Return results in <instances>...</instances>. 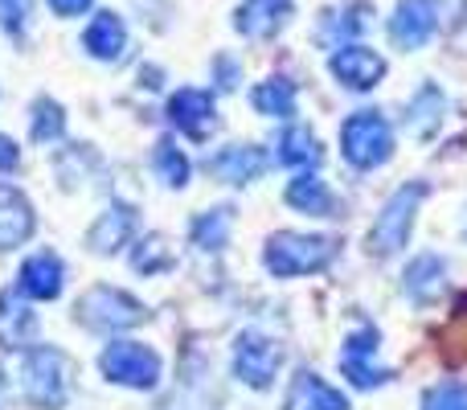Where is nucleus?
<instances>
[{
	"instance_id": "obj_1",
	"label": "nucleus",
	"mask_w": 467,
	"mask_h": 410,
	"mask_svg": "<svg viewBox=\"0 0 467 410\" xmlns=\"http://www.w3.org/2000/svg\"><path fill=\"white\" fill-rule=\"evenodd\" d=\"M340 255V238L332 234H304V230H279L266 238L263 263L279 279H296V275H316Z\"/></svg>"
},
{
	"instance_id": "obj_2",
	"label": "nucleus",
	"mask_w": 467,
	"mask_h": 410,
	"mask_svg": "<svg viewBox=\"0 0 467 410\" xmlns=\"http://www.w3.org/2000/svg\"><path fill=\"white\" fill-rule=\"evenodd\" d=\"M25 403L37 410H57L70 398V357L54 345H33L21 362Z\"/></svg>"
},
{
	"instance_id": "obj_3",
	"label": "nucleus",
	"mask_w": 467,
	"mask_h": 410,
	"mask_svg": "<svg viewBox=\"0 0 467 410\" xmlns=\"http://www.w3.org/2000/svg\"><path fill=\"white\" fill-rule=\"evenodd\" d=\"M340 152L353 169H378L394 156V128L381 111H353L340 123Z\"/></svg>"
},
{
	"instance_id": "obj_4",
	"label": "nucleus",
	"mask_w": 467,
	"mask_h": 410,
	"mask_svg": "<svg viewBox=\"0 0 467 410\" xmlns=\"http://www.w3.org/2000/svg\"><path fill=\"white\" fill-rule=\"evenodd\" d=\"M74 312H78V324H87L90 332H115V337L148 321V308L136 296H128V291L111 288V283H99V288L82 291Z\"/></svg>"
},
{
	"instance_id": "obj_5",
	"label": "nucleus",
	"mask_w": 467,
	"mask_h": 410,
	"mask_svg": "<svg viewBox=\"0 0 467 410\" xmlns=\"http://www.w3.org/2000/svg\"><path fill=\"white\" fill-rule=\"evenodd\" d=\"M422 197H427V185H422V181L414 185L410 181V185H402L386 205H381L378 222H373V230H369V250L373 255L389 258V255H398V250L406 247V238H410V230H414V217H419Z\"/></svg>"
},
{
	"instance_id": "obj_6",
	"label": "nucleus",
	"mask_w": 467,
	"mask_h": 410,
	"mask_svg": "<svg viewBox=\"0 0 467 410\" xmlns=\"http://www.w3.org/2000/svg\"><path fill=\"white\" fill-rule=\"evenodd\" d=\"M99 370L107 373V382L128 386V390H156L161 386V357H156V349H148L144 341L115 337L111 345L103 349V357H99Z\"/></svg>"
},
{
	"instance_id": "obj_7",
	"label": "nucleus",
	"mask_w": 467,
	"mask_h": 410,
	"mask_svg": "<svg viewBox=\"0 0 467 410\" xmlns=\"http://www.w3.org/2000/svg\"><path fill=\"white\" fill-rule=\"evenodd\" d=\"M279 365H283V345L275 337H266L258 329L238 337V345H234V373H238V382H246L254 390H271V382L279 378Z\"/></svg>"
},
{
	"instance_id": "obj_8",
	"label": "nucleus",
	"mask_w": 467,
	"mask_h": 410,
	"mask_svg": "<svg viewBox=\"0 0 467 410\" xmlns=\"http://www.w3.org/2000/svg\"><path fill=\"white\" fill-rule=\"evenodd\" d=\"M447 13V0H398L394 16H389V41L398 49H422L439 33Z\"/></svg>"
},
{
	"instance_id": "obj_9",
	"label": "nucleus",
	"mask_w": 467,
	"mask_h": 410,
	"mask_svg": "<svg viewBox=\"0 0 467 410\" xmlns=\"http://www.w3.org/2000/svg\"><path fill=\"white\" fill-rule=\"evenodd\" d=\"M378 329L373 324H361L357 332H348L345 349H340V370H345V378L353 382L357 390H373L381 386V382H389V370H378L373 365V357H378Z\"/></svg>"
},
{
	"instance_id": "obj_10",
	"label": "nucleus",
	"mask_w": 467,
	"mask_h": 410,
	"mask_svg": "<svg viewBox=\"0 0 467 410\" xmlns=\"http://www.w3.org/2000/svg\"><path fill=\"white\" fill-rule=\"evenodd\" d=\"M328 66L348 90H373L381 79H386V58L369 46H357V41L353 46H340Z\"/></svg>"
},
{
	"instance_id": "obj_11",
	"label": "nucleus",
	"mask_w": 467,
	"mask_h": 410,
	"mask_svg": "<svg viewBox=\"0 0 467 410\" xmlns=\"http://www.w3.org/2000/svg\"><path fill=\"white\" fill-rule=\"evenodd\" d=\"M62 283H66V267L54 250H37L21 263L16 271V291L29 300H57L62 296Z\"/></svg>"
},
{
	"instance_id": "obj_12",
	"label": "nucleus",
	"mask_w": 467,
	"mask_h": 410,
	"mask_svg": "<svg viewBox=\"0 0 467 410\" xmlns=\"http://www.w3.org/2000/svg\"><path fill=\"white\" fill-rule=\"evenodd\" d=\"M169 120H172V128L185 131L189 140H205L213 131V123H218L210 90H197V87L177 90V95L169 99Z\"/></svg>"
},
{
	"instance_id": "obj_13",
	"label": "nucleus",
	"mask_w": 467,
	"mask_h": 410,
	"mask_svg": "<svg viewBox=\"0 0 467 410\" xmlns=\"http://www.w3.org/2000/svg\"><path fill=\"white\" fill-rule=\"evenodd\" d=\"M37 337V316L21 300V291H0V349L8 353H29Z\"/></svg>"
},
{
	"instance_id": "obj_14",
	"label": "nucleus",
	"mask_w": 467,
	"mask_h": 410,
	"mask_svg": "<svg viewBox=\"0 0 467 410\" xmlns=\"http://www.w3.org/2000/svg\"><path fill=\"white\" fill-rule=\"evenodd\" d=\"M205 169L213 173L218 181L226 185H250L266 173V152L263 148H250V144H234V148H222L205 161Z\"/></svg>"
},
{
	"instance_id": "obj_15",
	"label": "nucleus",
	"mask_w": 467,
	"mask_h": 410,
	"mask_svg": "<svg viewBox=\"0 0 467 410\" xmlns=\"http://www.w3.org/2000/svg\"><path fill=\"white\" fill-rule=\"evenodd\" d=\"M291 8H296L291 0H242L234 25H238L242 37L266 41V37H275V33L291 21Z\"/></svg>"
},
{
	"instance_id": "obj_16",
	"label": "nucleus",
	"mask_w": 467,
	"mask_h": 410,
	"mask_svg": "<svg viewBox=\"0 0 467 410\" xmlns=\"http://www.w3.org/2000/svg\"><path fill=\"white\" fill-rule=\"evenodd\" d=\"M283 410H348V398L340 394L337 386L320 378L312 370H299L287 386V398H283Z\"/></svg>"
},
{
	"instance_id": "obj_17",
	"label": "nucleus",
	"mask_w": 467,
	"mask_h": 410,
	"mask_svg": "<svg viewBox=\"0 0 467 410\" xmlns=\"http://www.w3.org/2000/svg\"><path fill=\"white\" fill-rule=\"evenodd\" d=\"M33 230H37V217H33L29 197L13 185H0V250L29 242Z\"/></svg>"
},
{
	"instance_id": "obj_18",
	"label": "nucleus",
	"mask_w": 467,
	"mask_h": 410,
	"mask_svg": "<svg viewBox=\"0 0 467 410\" xmlns=\"http://www.w3.org/2000/svg\"><path fill=\"white\" fill-rule=\"evenodd\" d=\"M136 234V209L131 205H111L95 217V226L87 230V247L95 255H115L119 247H128Z\"/></svg>"
},
{
	"instance_id": "obj_19",
	"label": "nucleus",
	"mask_w": 467,
	"mask_h": 410,
	"mask_svg": "<svg viewBox=\"0 0 467 410\" xmlns=\"http://www.w3.org/2000/svg\"><path fill=\"white\" fill-rule=\"evenodd\" d=\"M82 49L99 62H119L128 54V25L119 13H95V21L82 33Z\"/></svg>"
},
{
	"instance_id": "obj_20",
	"label": "nucleus",
	"mask_w": 467,
	"mask_h": 410,
	"mask_svg": "<svg viewBox=\"0 0 467 410\" xmlns=\"http://www.w3.org/2000/svg\"><path fill=\"white\" fill-rule=\"evenodd\" d=\"M447 291V258L435 250H422L414 255V263L406 267V296L419 300V304H435Z\"/></svg>"
},
{
	"instance_id": "obj_21",
	"label": "nucleus",
	"mask_w": 467,
	"mask_h": 410,
	"mask_svg": "<svg viewBox=\"0 0 467 410\" xmlns=\"http://www.w3.org/2000/svg\"><path fill=\"white\" fill-rule=\"evenodd\" d=\"M283 202L291 209H299V214H307V217H337V194L328 189V181L312 177V173H299V177L287 185Z\"/></svg>"
},
{
	"instance_id": "obj_22",
	"label": "nucleus",
	"mask_w": 467,
	"mask_h": 410,
	"mask_svg": "<svg viewBox=\"0 0 467 410\" xmlns=\"http://www.w3.org/2000/svg\"><path fill=\"white\" fill-rule=\"evenodd\" d=\"M275 156H279V164H287V169H312V164H320V140L312 136L307 128H283L279 140H275Z\"/></svg>"
},
{
	"instance_id": "obj_23",
	"label": "nucleus",
	"mask_w": 467,
	"mask_h": 410,
	"mask_svg": "<svg viewBox=\"0 0 467 410\" xmlns=\"http://www.w3.org/2000/svg\"><path fill=\"white\" fill-rule=\"evenodd\" d=\"M250 103L266 120H291L296 115V82L287 79H266L250 90Z\"/></svg>"
},
{
	"instance_id": "obj_24",
	"label": "nucleus",
	"mask_w": 467,
	"mask_h": 410,
	"mask_svg": "<svg viewBox=\"0 0 467 410\" xmlns=\"http://www.w3.org/2000/svg\"><path fill=\"white\" fill-rule=\"evenodd\" d=\"M361 29H369V5H345V8H332V13L324 16L320 37L340 49V46H348V37H357Z\"/></svg>"
},
{
	"instance_id": "obj_25",
	"label": "nucleus",
	"mask_w": 467,
	"mask_h": 410,
	"mask_svg": "<svg viewBox=\"0 0 467 410\" xmlns=\"http://www.w3.org/2000/svg\"><path fill=\"white\" fill-rule=\"evenodd\" d=\"M443 111H447L443 90H439V87H422L419 95H414V103H410V131L419 140H431L439 131V123H443Z\"/></svg>"
},
{
	"instance_id": "obj_26",
	"label": "nucleus",
	"mask_w": 467,
	"mask_h": 410,
	"mask_svg": "<svg viewBox=\"0 0 467 410\" xmlns=\"http://www.w3.org/2000/svg\"><path fill=\"white\" fill-rule=\"evenodd\" d=\"M152 169H156V177L164 181L169 189H185L189 185V156L181 152L177 144H172L169 136L164 140H156V148H152Z\"/></svg>"
},
{
	"instance_id": "obj_27",
	"label": "nucleus",
	"mask_w": 467,
	"mask_h": 410,
	"mask_svg": "<svg viewBox=\"0 0 467 410\" xmlns=\"http://www.w3.org/2000/svg\"><path fill=\"white\" fill-rule=\"evenodd\" d=\"M131 267H136L140 275L172 271V267H177V250L169 247V238H164V234H148V238L131 250Z\"/></svg>"
},
{
	"instance_id": "obj_28",
	"label": "nucleus",
	"mask_w": 467,
	"mask_h": 410,
	"mask_svg": "<svg viewBox=\"0 0 467 410\" xmlns=\"http://www.w3.org/2000/svg\"><path fill=\"white\" fill-rule=\"evenodd\" d=\"M230 226H234V209L222 205V209H205L202 217H193L189 234H193V242H197L202 250H218V247H226Z\"/></svg>"
},
{
	"instance_id": "obj_29",
	"label": "nucleus",
	"mask_w": 467,
	"mask_h": 410,
	"mask_svg": "<svg viewBox=\"0 0 467 410\" xmlns=\"http://www.w3.org/2000/svg\"><path fill=\"white\" fill-rule=\"evenodd\" d=\"M33 140L37 144H54V140H62L66 131V115H62V103H54L49 95H41L37 103H33V123H29Z\"/></svg>"
},
{
	"instance_id": "obj_30",
	"label": "nucleus",
	"mask_w": 467,
	"mask_h": 410,
	"mask_svg": "<svg viewBox=\"0 0 467 410\" xmlns=\"http://www.w3.org/2000/svg\"><path fill=\"white\" fill-rule=\"evenodd\" d=\"M422 410H467V386L463 382H439L422 394Z\"/></svg>"
},
{
	"instance_id": "obj_31",
	"label": "nucleus",
	"mask_w": 467,
	"mask_h": 410,
	"mask_svg": "<svg viewBox=\"0 0 467 410\" xmlns=\"http://www.w3.org/2000/svg\"><path fill=\"white\" fill-rule=\"evenodd\" d=\"M29 5L33 0H0V29L25 33V25H29Z\"/></svg>"
},
{
	"instance_id": "obj_32",
	"label": "nucleus",
	"mask_w": 467,
	"mask_h": 410,
	"mask_svg": "<svg viewBox=\"0 0 467 410\" xmlns=\"http://www.w3.org/2000/svg\"><path fill=\"white\" fill-rule=\"evenodd\" d=\"M218 74H222V90L238 87V62H234V58H218V62H213V79H218Z\"/></svg>"
},
{
	"instance_id": "obj_33",
	"label": "nucleus",
	"mask_w": 467,
	"mask_h": 410,
	"mask_svg": "<svg viewBox=\"0 0 467 410\" xmlns=\"http://www.w3.org/2000/svg\"><path fill=\"white\" fill-rule=\"evenodd\" d=\"M16 164H21V148H16L8 136H0V173H13Z\"/></svg>"
},
{
	"instance_id": "obj_34",
	"label": "nucleus",
	"mask_w": 467,
	"mask_h": 410,
	"mask_svg": "<svg viewBox=\"0 0 467 410\" xmlns=\"http://www.w3.org/2000/svg\"><path fill=\"white\" fill-rule=\"evenodd\" d=\"M46 5L54 8L57 16H82L90 5H95V0H46Z\"/></svg>"
},
{
	"instance_id": "obj_35",
	"label": "nucleus",
	"mask_w": 467,
	"mask_h": 410,
	"mask_svg": "<svg viewBox=\"0 0 467 410\" xmlns=\"http://www.w3.org/2000/svg\"><path fill=\"white\" fill-rule=\"evenodd\" d=\"M5 390H8V378H5V370H0V398H5Z\"/></svg>"
},
{
	"instance_id": "obj_36",
	"label": "nucleus",
	"mask_w": 467,
	"mask_h": 410,
	"mask_svg": "<svg viewBox=\"0 0 467 410\" xmlns=\"http://www.w3.org/2000/svg\"><path fill=\"white\" fill-rule=\"evenodd\" d=\"M463 238H467V226H463Z\"/></svg>"
}]
</instances>
